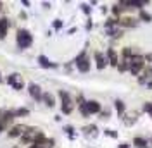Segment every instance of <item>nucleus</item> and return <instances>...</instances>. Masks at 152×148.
<instances>
[{
    "instance_id": "obj_26",
    "label": "nucleus",
    "mask_w": 152,
    "mask_h": 148,
    "mask_svg": "<svg viewBox=\"0 0 152 148\" xmlns=\"http://www.w3.org/2000/svg\"><path fill=\"white\" fill-rule=\"evenodd\" d=\"M64 131L67 133V136L71 139L75 138V128H73V126H64Z\"/></svg>"
},
{
    "instance_id": "obj_31",
    "label": "nucleus",
    "mask_w": 152,
    "mask_h": 148,
    "mask_svg": "<svg viewBox=\"0 0 152 148\" xmlns=\"http://www.w3.org/2000/svg\"><path fill=\"white\" fill-rule=\"evenodd\" d=\"M52 26H54V29H57V31H59V29L62 28V21H61V19H56Z\"/></svg>"
},
{
    "instance_id": "obj_24",
    "label": "nucleus",
    "mask_w": 152,
    "mask_h": 148,
    "mask_svg": "<svg viewBox=\"0 0 152 148\" xmlns=\"http://www.w3.org/2000/svg\"><path fill=\"white\" fill-rule=\"evenodd\" d=\"M14 115H16V117H26V115H29V109H26V107H19V109L14 110Z\"/></svg>"
},
{
    "instance_id": "obj_3",
    "label": "nucleus",
    "mask_w": 152,
    "mask_h": 148,
    "mask_svg": "<svg viewBox=\"0 0 152 148\" xmlns=\"http://www.w3.org/2000/svg\"><path fill=\"white\" fill-rule=\"evenodd\" d=\"M5 81H7V84H10L14 90H18V91H21L23 88H24V79H23V76L19 73H10L7 78H5Z\"/></svg>"
},
{
    "instance_id": "obj_12",
    "label": "nucleus",
    "mask_w": 152,
    "mask_h": 148,
    "mask_svg": "<svg viewBox=\"0 0 152 148\" xmlns=\"http://www.w3.org/2000/svg\"><path fill=\"white\" fill-rule=\"evenodd\" d=\"M76 69L80 71V73H88L90 71V67H92V64H90V59L88 57H85V59H81V60H78V62H75Z\"/></svg>"
},
{
    "instance_id": "obj_37",
    "label": "nucleus",
    "mask_w": 152,
    "mask_h": 148,
    "mask_svg": "<svg viewBox=\"0 0 152 148\" xmlns=\"http://www.w3.org/2000/svg\"><path fill=\"white\" fill-rule=\"evenodd\" d=\"M2 81H4V79H2V74H0V83H2Z\"/></svg>"
},
{
    "instance_id": "obj_36",
    "label": "nucleus",
    "mask_w": 152,
    "mask_h": 148,
    "mask_svg": "<svg viewBox=\"0 0 152 148\" xmlns=\"http://www.w3.org/2000/svg\"><path fill=\"white\" fill-rule=\"evenodd\" d=\"M2 7H4V4H2V2H0V12H2Z\"/></svg>"
},
{
    "instance_id": "obj_20",
    "label": "nucleus",
    "mask_w": 152,
    "mask_h": 148,
    "mask_svg": "<svg viewBox=\"0 0 152 148\" xmlns=\"http://www.w3.org/2000/svg\"><path fill=\"white\" fill-rule=\"evenodd\" d=\"M83 134H86V136H97V134H99V133H97V126H95V124H88V126H85V128H83Z\"/></svg>"
},
{
    "instance_id": "obj_14",
    "label": "nucleus",
    "mask_w": 152,
    "mask_h": 148,
    "mask_svg": "<svg viewBox=\"0 0 152 148\" xmlns=\"http://www.w3.org/2000/svg\"><path fill=\"white\" fill-rule=\"evenodd\" d=\"M42 102L47 105L48 109H52V107H56V96L52 95L50 91H43V96H42Z\"/></svg>"
},
{
    "instance_id": "obj_16",
    "label": "nucleus",
    "mask_w": 152,
    "mask_h": 148,
    "mask_svg": "<svg viewBox=\"0 0 152 148\" xmlns=\"http://www.w3.org/2000/svg\"><path fill=\"white\" fill-rule=\"evenodd\" d=\"M114 109H116V112H118V115L119 117H123L124 115V112H126V103L123 102V100H114Z\"/></svg>"
},
{
    "instance_id": "obj_29",
    "label": "nucleus",
    "mask_w": 152,
    "mask_h": 148,
    "mask_svg": "<svg viewBox=\"0 0 152 148\" xmlns=\"http://www.w3.org/2000/svg\"><path fill=\"white\" fill-rule=\"evenodd\" d=\"M85 102H86V100H85V96H83V95L80 93V95L76 96V103H78V107H80V105H83Z\"/></svg>"
},
{
    "instance_id": "obj_21",
    "label": "nucleus",
    "mask_w": 152,
    "mask_h": 148,
    "mask_svg": "<svg viewBox=\"0 0 152 148\" xmlns=\"http://www.w3.org/2000/svg\"><path fill=\"white\" fill-rule=\"evenodd\" d=\"M119 26V19H116V17H107L105 19V22H104V28L105 29H111V28H118Z\"/></svg>"
},
{
    "instance_id": "obj_18",
    "label": "nucleus",
    "mask_w": 152,
    "mask_h": 148,
    "mask_svg": "<svg viewBox=\"0 0 152 148\" xmlns=\"http://www.w3.org/2000/svg\"><path fill=\"white\" fill-rule=\"evenodd\" d=\"M135 54H137V52L133 50V46H123V50H121V59H123V60H130Z\"/></svg>"
},
{
    "instance_id": "obj_1",
    "label": "nucleus",
    "mask_w": 152,
    "mask_h": 148,
    "mask_svg": "<svg viewBox=\"0 0 152 148\" xmlns=\"http://www.w3.org/2000/svg\"><path fill=\"white\" fill-rule=\"evenodd\" d=\"M59 98H61V112L64 115H71L75 110V102L73 96L66 91V90H59Z\"/></svg>"
},
{
    "instance_id": "obj_23",
    "label": "nucleus",
    "mask_w": 152,
    "mask_h": 148,
    "mask_svg": "<svg viewBox=\"0 0 152 148\" xmlns=\"http://www.w3.org/2000/svg\"><path fill=\"white\" fill-rule=\"evenodd\" d=\"M116 69H118L119 73H126V71L130 73V60H123V59H121V60H119V64H118V67H116Z\"/></svg>"
},
{
    "instance_id": "obj_30",
    "label": "nucleus",
    "mask_w": 152,
    "mask_h": 148,
    "mask_svg": "<svg viewBox=\"0 0 152 148\" xmlns=\"http://www.w3.org/2000/svg\"><path fill=\"white\" fill-rule=\"evenodd\" d=\"M143 60H145V64H151L152 65V52L145 54V55H143Z\"/></svg>"
},
{
    "instance_id": "obj_33",
    "label": "nucleus",
    "mask_w": 152,
    "mask_h": 148,
    "mask_svg": "<svg viewBox=\"0 0 152 148\" xmlns=\"http://www.w3.org/2000/svg\"><path fill=\"white\" fill-rule=\"evenodd\" d=\"M100 114H102V119H107L109 117V112H100Z\"/></svg>"
},
{
    "instance_id": "obj_7",
    "label": "nucleus",
    "mask_w": 152,
    "mask_h": 148,
    "mask_svg": "<svg viewBox=\"0 0 152 148\" xmlns=\"http://www.w3.org/2000/svg\"><path fill=\"white\" fill-rule=\"evenodd\" d=\"M94 60H95V65H97V69H99V71H102V69H105V67L109 65L105 54H104V52H99V50L94 54Z\"/></svg>"
},
{
    "instance_id": "obj_9",
    "label": "nucleus",
    "mask_w": 152,
    "mask_h": 148,
    "mask_svg": "<svg viewBox=\"0 0 152 148\" xmlns=\"http://www.w3.org/2000/svg\"><path fill=\"white\" fill-rule=\"evenodd\" d=\"M138 26V19L132 17V16H126V17H121L119 19V28H137Z\"/></svg>"
},
{
    "instance_id": "obj_4",
    "label": "nucleus",
    "mask_w": 152,
    "mask_h": 148,
    "mask_svg": "<svg viewBox=\"0 0 152 148\" xmlns=\"http://www.w3.org/2000/svg\"><path fill=\"white\" fill-rule=\"evenodd\" d=\"M28 93L29 96L35 100V102H42V96H43V90H42V86L37 83H29L28 84Z\"/></svg>"
},
{
    "instance_id": "obj_15",
    "label": "nucleus",
    "mask_w": 152,
    "mask_h": 148,
    "mask_svg": "<svg viewBox=\"0 0 152 148\" xmlns=\"http://www.w3.org/2000/svg\"><path fill=\"white\" fill-rule=\"evenodd\" d=\"M37 60H38V64L42 65V67H45V69H56V67H57L56 62H50L45 55H38Z\"/></svg>"
},
{
    "instance_id": "obj_2",
    "label": "nucleus",
    "mask_w": 152,
    "mask_h": 148,
    "mask_svg": "<svg viewBox=\"0 0 152 148\" xmlns=\"http://www.w3.org/2000/svg\"><path fill=\"white\" fill-rule=\"evenodd\" d=\"M16 43L21 50H26L29 46L33 45V35L29 33V29H24L21 28L18 29V33H16Z\"/></svg>"
},
{
    "instance_id": "obj_13",
    "label": "nucleus",
    "mask_w": 152,
    "mask_h": 148,
    "mask_svg": "<svg viewBox=\"0 0 152 148\" xmlns=\"http://www.w3.org/2000/svg\"><path fill=\"white\" fill-rule=\"evenodd\" d=\"M105 35L109 38H113V40H119V38L124 35V29L123 28H111V29H105Z\"/></svg>"
},
{
    "instance_id": "obj_11",
    "label": "nucleus",
    "mask_w": 152,
    "mask_h": 148,
    "mask_svg": "<svg viewBox=\"0 0 152 148\" xmlns=\"http://www.w3.org/2000/svg\"><path fill=\"white\" fill-rule=\"evenodd\" d=\"M10 28V21L9 17H0V40H5L7 33Z\"/></svg>"
},
{
    "instance_id": "obj_19",
    "label": "nucleus",
    "mask_w": 152,
    "mask_h": 148,
    "mask_svg": "<svg viewBox=\"0 0 152 148\" xmlns=\"http://www.w3.org/2000/svg\"><path fill=\"white\" fill-rule=\"evenodd\" d=\"M133 145L137 148H151L149 141L145 138H142V136H135V138H133Z\"/></svg>"
},
{
    "instance_id": "obj_39",
    "label": "nucleus",
    "mask_w": 152,
    "mask_h": 148,
    "mask_svg": "<svg viewBox=\"0 0 152 148\" xmlns=\"http://www.w3.org/2000/svg\"><path fill=\"white\" fill-rule=\"evenodd\" d=\"M151 143H152V138H151Z\"/></svg>"
},
{
    "instance_id": "obj_38",
    "label": "nucleus",
    "mask_w": 152,
    "mask_h": 148,
    "mask_svg": "<svg viewBox=\"0 0 152 148\" xmlns=\"http://www.w3.org/2000/svg\"><path fill=\"white\" fill-rule=\"evenodd\" d=\"M0 115H2V110H0Z\"/></svg>"
},
{
    "instance_id": "obj_25",
    "label": "nucleus",
    "mask_w": 152,
    "mask_h": 148,
    "mask_svg": "<svg viewBox=\"0 0 152 148\" xmlns=\"http://www.w3.org/2000/svg\"><path fill=\"white\" fill-rule=\"evenodd\" d=\"M143 112H147V114L151 115V119H152V102H145L143 103Z\"/></svg>"
},
{
    "instance_id": "obj_32",
    "label": "nucleus",
    "mask_w": 152,
    "mask_h": 148,
    "mask_svg": "<svg viewBox=\"0 0 152 148\" xmlns=\"http://www.w3.org/2000/svg\"><path fill=\"white\" fill-rule=\"evenodd\" d=\"M92 26H94V24H92V19H88V21H86V29L90 31V29H92Z\"/></svg>"
},
{
    "instance_id": "obj_5",
    "label": "nucleus",
    "mask_w": 152,
    "mask_h": 148,
    "mask_svg": "<svg viewBox=\"0 0 152 148\" xmlns=\"http://www.w3.org/2000/svg\"><path fill=\"white\" fill-rule=\"evenodd\" d=\"M26 129H28V126H24V124H14L7 129V136L9 138H21L26 133Z\"/></svg>"
},
{
    "instance_id": "obj_8",
    "label": "nucleus",
    "mask_w": 152,
    "mask_h": 148,
    "mask_svg": "<svg viewBox=\"0 0 152 148\" xmlns=\"http://www.w3.org/2000/svg\"><path fill=\"white\" fill-rule=\"evenodd\" d=\"M105 57H107V62H109V65L118 67V64H119V54L116 52V48L109 46V48L105 50Z\"/></svg>"
},
{
    "instance_id": "obj_35",
    "label": "nucleus",
    "mask_w": 152,
    "mask_h": 148,
    "mask_svg": "<svg viewBox=\"0 0 152 148\" xmlns=\"http://www.w3.org/2000/svg\"><path fill=\"white\" fill-rule=\"evenodd\" d=\"M147 88H149V90H152V79H149V83H147Z\"/></svg>"
},
{
    "instance_id": "obj_28",
    "label": "nucleus",
    "mask_w": 152,
    "mask_h": 148,
    "mask_svg": "<svg viewBox=\"0 0 152 148\" xmlns=\"http://www.w3.org/2000/svg\"><path fill=\"white\" fill-rule=\"evenodd\" d=\"M104 133L107 136H111V138H118V131H114V129H104Z\"/></svg>"
},
{
    "instance_id": "obj_10",
    "label": "nucleus",
    "mask_w": 152,
    "mask_h": 148,
    "mask_svg": "<svg viewBox=\"0 0 152 148\" xmlns=\"http://www.w3.org/2000/svg\"><path fill=\"white\" fill-rule=\"evenodd\" d=\"M16 119V115H14V110H2V115H0V122L4 124V128L7 129L9 128V124L12 120Z\"/></svg>"
},
{
    "instance_id": "obj_34",
    "label": "nucleus",
    "mask_w": 152,
    "mask_h": 148,
    "mask_svg": "<svg viewBox=\"0 0 152 148\" xmlns=\"http://www.w3.org/2000/svg\"><path fill=\"white\" fill-rule=\"evenodd\" d=\"M21 4H23V5H24V7H29V2H28V0H23V2H21Z\"/></svg>"
},
{
    "instance_id": "obj_6",
    "label": "nucleus",
    "mask_w": 152,
    "mask_h": 148,
    "mask_svg": "<svg viewBox=\"0 0 152 148\" xmlns=\"http://www.w3.org/2000/svg\"><path fill=\"white\" fill-rule=\"evenodd\" d=\"M85 110H86L88 115L100 114V112H102V105H100V102H97V100H86L85 102Z\"/></svg>"
},
{
    "instance_id": "obj_27",
    "label": "nucleus",
    "mask_w": 152,
    "mask_h": 148,
    "mask_svg": "<svg viewBox=\"0 0 152 148\" xmlns=\"http://www.w3.org/2000/svg\"><path fill=\"white\" fill-rule=\"evenodd\" d=\"M80 9H81V12H85L86 16H90V12H92V7H90L88 4H81V5H80Z\"/></svg>"
},
{
    "instance_id": "obj_22",
    "label": "nucleus",
    "mask_w": 152,
    "mask_h": 148,
    "mask_svg": "<svg viewBox=\"0 0 152 148\" xmlns=\"http://www.w3.org/2000/svg\"><path fill=\"white\" fill-rule=\"evenodd\" d=\"M138 21H143V22H152V14L147 12L145 9L138 10Z\"/></svg>"
},
{
    "instance_id": "obj_17",
    "label": "nucleus",
    "mask_w": 152,
    "mask_h": 148,
    "mask_svg": "<svg viewBox=\"0 0 152 148\" xmlns=\"http://www.w3.org/2000/svg\"><path fill=\"white\" fill-rule=\"evenodd\" d=\"M145 67H147V64H132L130 62V73L133 76H140V73L145 71Z\"/></svg>"
}]
</instances>
